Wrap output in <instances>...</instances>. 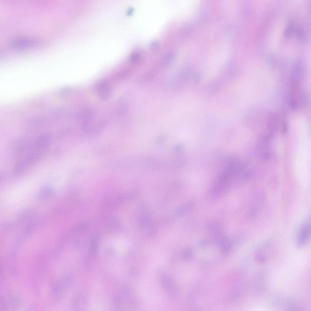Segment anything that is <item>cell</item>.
Segmentation results:
<instances>
[{"instance_id": "obj_10", "label": "cell", "mask_w": 311, "mask_h": 311, "mask_svg": "<svg viewBox=\"0 0 311 311\" xmlns=\"http://www.w3.org/2000/svg\"><path fill=\"white\" fill-rule=\"evenodd\" d=\"M294 27V25L292 22L289 23L284 31V36H287L291 34L293 31Z\"/></svg>"}, {"instance_id": "obj_4", "label": "cell", "mask_w": 311, "mask_h": 311, "mask_svg": "<svg viewBox=\"0 0 311 311\" xmlns=\"http://www.w3.org/2000/svg\"><path fill=\"white\" fill-rule=\"evenodd\" d=\"M311 231L310 219L306 220L302 225L298 232L297 238V243L299 247L304 246L308 241Z\"/></svg>"}, {"instance_id": "obj_3", "label": "cell", "mask_w": 311, "mask_h": 311, "mask_svg": "<svg viewBox=\"0 0 311 311\" xmlns=\"http://www.w3.org/2000/svg\"><path fill=\"white\" fill-rule=\"evenodd\" d=\"M38 41L30 37H18L13 39L10 42L12 47L16 49H25L32 48L38 44Z\"/></svg>"}, {"instance_id": "obj_12", "label": "cell", "mask_w": 311, "mask_h": 311, "mask_svg": "<svg viewBox=\"0 0 311 311\" xmlns=\"http://www.w3.org/2000/svg\"><path fill=\"white\" fill-rule=\"evenodd\" d=\"M159 43L158 41L157 40H153L150 44V49L153 51L156 50L159 48Z\"/></svg>"}, {"instance_id": "obj_9", "label": "cell", "mask_w": 311, "mask_h": 311, "mask_svg": "<svg viewBox=\"0 0 311 311\" xmlns=\"http://www.w3.org/2000/svg\"><path fill=\"white\" fill-rule=\"evenodd\" d=\"M70 130L68 128H63L58 130L55 133V138L56 139L62 138L69 133Z\"/></svg>"}, {"instance_id": "obj_14", "label": "cell", "mask_w": 311, "mask_h": 311, "mask_svg": "<svg viewBox=\"0 0 311 311\" xmlns=\"http://www.w3.org/2000/svg\"><path fill=\"white\" fill-rule=\"evenodd\" d=\"M140 56V55L138 53H134L131 56L130 59L132 61L135 62L138 60Z\"/></svg>"}, {"instance_id": "obj_5", "label": "cell", "mask_w": 311, "mask_h": 311, "mask_svg": "<svg viewBox=\"0 0 311 311\" xmlns=\"http://www.w3.org/2000/svg\"><path fill=\"white\" fill-rule=\"evenodd\" d=\"M97 92L99 97L103 100L109 98L112 94V89L109 83L104 80L101 81L97 86Z\"/></svg>"}, {"instance_id": "obj_8", "label": "cell", "mask_w": 311, "mask_h": 311, "mask_svg": "<svg viewBox=\"0 0 311 311\" xmlns=\"http://www.w3.org/2000/svg\"><path fill=\"white\" fill-rule=\"evenodd\" d=\"M175 57V53L170 52L166 53L162 59V63L165 65L169 64L174 60Z\"/></svg>"}, {"instance_id": "obj_1", "label": "cell", "mask_w": 311, "mask_h": 311, "mask_svg": "<svg viewBox=\"0 0 311 311\" xmlns=\"http://www.w3.org/2000/svg\"><path fill=\"white\" fill-rule=\"evenodd\" d=\"M275 249L271 244H266L262 245L255 251L254 256L255 260L260 263H265L269 261L275 255Z\"/></svg>"}, {"instance_id": "obj_2", "label": "cell", "mask_w": 311, "mask_h": 311, "mask_svg": "<svg viewBox=\"0 0 311 311\" xmlns=\"http://www.w3.org/2000/svg\"><path fill=\"white\" fill-rule=\"evenodd\" d=\"M52 139V135L50 133H46L39 135L33 143V150L42 155L50 145Z\"/></svg>"}, {"instance_id": "obj_11", "label": "cell", "mask_w": 311, "mask_h": 311, "mask_svg": "<svg viewBox=\"0 0 311 311\" xmlns=\"http://www.w3.org/2000/svg\"><path fill=\"white\" fill-rule=\"evenodd\" d=\"M296 36L298 38L301 40H303L305 39V32L302 29L298 28L296 31Z\"/></svg>"}, {"instance_id": "obj_7", "label": "cell", "mask_w": 311, "mask_h": 311, "mask_svg": "<svg viewBox=\"0 0 311 311\" xmlns=\"http://www.w3.org/2000/svg\"><path fill=\"white\" fill-rule=\"evenodd\" d=\"M205 227L210 232L216 236L221 235L223 231V228L221 225L209 221L206 223Z\"/></svg>"}, {"instance_id": "obj_15", "label": "cell", "mask_w": 311, "mask_h": 311, "mask_svg": "<svg viewBox=\"0 0 311 311\" xmlns=\"http://www.w3.org/2000/svg\"><path fill=\"white\" fill-rule=\"evenodd\" d=\"M287 126L286 123L284 122L283 124L282 133L284 134L285 133L287 130Z\"/></svg>"}, {"instance_id": "obj_13", "label": "cell", "mask_w": 311, "mask_h": 311, "mask_svg": "<svg viewBox=\"0 0 311 311\" xmlns=\"http://www.w3.org/2000/svg\"><path fill=\"white\" fill-rule=\"evenodd\" d=\"M211 242V241L208 239H202L198 241L197 244L199 246H203L210 244Z\"/></svg>"}, {"instance_id": "obj_6", "label": "cell", "mask_w": 311, "mask_h": 311, "mask_svg": "<svg viewBox=\"0 0 311 311\" xmlns=\"http://www.w3.org/2000/svg\"><path fill=\"white\" fill-rule=\"evenodd\" d=\"M35 161L32 158L26 157L18 162L14 166L12 171L14 175L20 174L24 172Z\"/></svg>"}]
</instances>
